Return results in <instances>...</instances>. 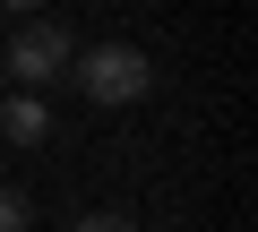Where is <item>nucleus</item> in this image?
Here are the masks:
<instances>
[{
  "label": "nucleus",
  "instance_id": "nucleus-1",
  "mask_svg": "<svg viewBox=\"0 0 258 232\" xmlns=\"http://www.w3.org/2000/svg\"><path fill=\"white\" fill-rule=\"evenodd\" d=\"M69 78H78V95H86V103H138V95L155 86V69H147V52H138V43H95V52H78V60H69Z\"/></svg>",
  "mask_w": 258,
  "mask_h": 232
},
{
  "label": "nucleus",
  "instance_id": "nucleus-2",
  "mask_svg": "<svg viewBox=\"0 0 258 232\" xmlns=\"http://www.w3.org/2000/svg\"><path fill=\"white\" fill-rule=\"evenodd\" d=\"M69 60H78V43H69V26H26L18 43H9V60H0V78H18V86H60L69 78Z\"/></svg>",
  "mask_w": 258,
  "mask_h": 232
},
{
  "label": "nucleus",
  "instance_id": "nucleus-3",
  "mask_svg": "<svg viewBox=\"0 0 258 232\" xmlns=\"http://www.w3.org/2000/svg\"><path fill=\"white\" fill-rule=\"evenodd\" d=\"M0 138H9V146H43V138H52V112H43L35 95H18V103H0Z\"/></svg>",
  "mask_w": 258,
  "mask_h": 232
},
{
  "label": "nucleus",
  "instance_id": "nucleus-4",
  "mask_svg": "<svg viewBox=\"0 0 258 232\" xmlns=\"http://www.w3.org/2000/svg\"><path fill=\"white\" fill-rule=\"evenodd\" d=\"M0 232H26V189H0Z\"/></svg>",
  "mask_w": 258,
  "mask_h": 232
},
{
  "label": "nucleus",
  "instance_id": "nucleus-5",
  "mask_svg": "<svg viewBox=\"0 0 258 232\" xmlns=\"http://www.w3.org/2000/svg\"><path fill=\"white\" fill-rule=\"evenodd\" d=\"M69 232H138V223H129V215H78Z\"/></svg>",
  "mask_w": 258,
  "mask_h": 232
},
{
  "label": "nucleus",
  "instance_id": "nucleus-6",
  "mask_svg": "<svg viewBox=\"0 0 258 232\" xmlns=\"http://www.w3.org/2000/svg\"><path fill=\"white\" fill-rule=\"evenodd\" d=\"M9 9H35V0H9Z\"/></svg>",
  "mask_w": 258,
  "mask_h": 232
}]
</instances>
